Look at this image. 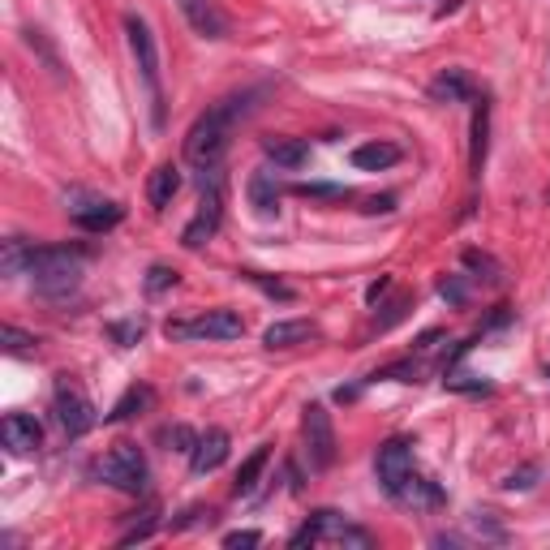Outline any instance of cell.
Wrapping results in <instances>:
<instances>
[{"label": "cell", "mask_w": 550, "mask_h": 550, "mask_svg": "<svg viewBox=\"0 0 550 550\" xmlns=\"http://www.w3.org/2000/svg\"><path fill=\"white\" fill-rule=\"evenodd\" d=\"M258 542H263V533H258V529H237V533H228V538H224V546H228V550L258 546Z\"/></svg>", "instance_id": "obj_34"}, {"label": "cell", "mask_w": 550, "mask_h": 550, "mask_svg": "<svg viewBox=\"0 0 550 550\" xmlns=\"http://www.w3.org/2000/svg\"><path fill=\"white\" fill-rule=\"evenodd\" d=\"M486 134H490V104L482 99V108L473 112V151H469L473 177H482V164H486Z\"/></svg>", "instance_id": "obj_23"}, {"label": "cell", "mask_w": 550, "mask_h": 550, "mask_svg": "<svg viewBox=\"0 0 550 550\" xmlns=\"http://www.w3.org/2000/svg\"><path fill=\"white\" fill-rule=\"evenodd\" d=\"M95 477L104 486H112V490H125V495H142L147 482H151V469H147V456H142L134 443H117L95 465Z\"/></svg>", "instance_id": "obj_4"}, {"label": "cell", "mask_w": 550, "mask_h": 550, "mask_svg": "<svg viewBox=\"0 0 550 550\" xmlns=\"http://www.w3.org/2000/svg\"><path fill=\"white\" fill-rule=\"evenodd\" d=\"M439 293H443L447 301H456V306H460V301H465V284H460V280H443V284H439Z\"/></svg>", "instance_id": "obj_35"}, {"label": "cell", "mask_w": 550, "mask_h": 550, "mask_svg": "<svg viewBox=\"0 0 550 550\" xmlns=\"http://www.w3.org/2000/svg\"><path fill=\"white\" fill-rule=\"evenodd\" d=\"M151 400H155V392H151V387H129V392H125L117 404H112V413L104 417V422H129V417H134V413H142Z\"/></svg>", "instance_id": "obj_24"}, {"label": "cell", "mask_w": 550, "mask_h": 550, "mask_svg": "<svg viewBox=\"0 0 550 550\" xmlns=\"http://www.w3.org/2000/svg\"><path fill=\"white\" fill-rule=\"evenodd\" d=\"M374 473H379V486L387 490V495H396L413 473V443L409 439H387L379 447V456H374Z\"/></svg>", "instance_id": "obj_10"}, {"label": "cell", "mask_w": 550, "mask_h": 550, "mask_svg": "<svg viewBox=\"0 0 550 550\" xmlns=\"http://www.w3.org/2000/svg\"><path fill=\"white\" fill-rule=\"evenodd\" d=\"M267 460H271V447H254V452L241 460V469H237V482H233V490H237V495H250V490L258 486V477H263Z\"/></svg>", "instance_id": "obj_22"}, {"label": "cell", "mask_w": 550, "mask_h": 550, "mask_svg": "<svg viewBox=\"0 0 550 550\" xmlns=\"http://www.w3.org/2000/svg\"><path fill=\"white\" fill-rule=\"evenodd\" d=\"M392 207H396V198H392V194H383V198H370V202H366V211H370V215L392 211Z\"/></svg>", "instance_id": "obj_36"}, {"label": "cell", "mask_w": 550, "mask_h": 550, "mask_svg": "<svg viewBox=\"0 0 550 550\" xmlns=\"http://www.w3.org/2000/svg\"><path fill=\"white\" fill-rule=\"evenodd\" d=\"M301 426H306L310 469H314V473L331 469V460H336V426H331V413L323 409V404H306V417H301Z\"/></svg>", "instance_id": "obj_9"}, {"label": "cell", "mask_w": 550, "mask_h": 550, "mask_svg": "<svg viewBox=\"0 0 550 550\" xmlns=\"http://www.w3.org/2000/svg\"><path fill=\"white\" fill-rule=\"evenodd\" d=\"M241 331L245 323L237 310H207L198 318H168L164 336L181 344V340H237Z\"/></svg>", "instance_id": "obj_6"}, {"label": "cell", "mask_w": 550, "mask_h": 550, "mask_svg": "<svg viewBox=\"0 0 550 550\" xmlns=\"http://www.w3.org/2000/svg\"><path fill=\"white\" fill-rule=\"evenodd\" d=\"M245 280L258 284V288H263V293H271V297H280V301H293V288L280 284V280H267V275H258V271H245Z\"/></svg>", "instance_id": "obj_31"}, {"label": "cell", "mask_w": 550, "mask_h": 550, "mask_svg": "<svg viewBox=\"0 0 550 550\" xmlns=\"http://www.w3.org/2000/svg\"><path fill=\"white\" fill-rule=\"evenodd\" d=\"M0 439H5V447L13 456H31L43 447V426L26 413H9L5 422H0Z\"/></svg>", "instance_id": "obj_12"}, {"label": "cell", "mask_w": 550, "mask_h": 550, "mask_svg": "<svg viewBox=\"0 0 550 550\" xmlns=\"http://www.w3.org/2000/svg\"><path fill=\"white\" fill-rule=\"evenodd\" d=\"M318 542H353V546H374V538L366 529H357V525H349L340 512H314L306 525H301L293 538H288V546H318Z\"/></svg>", "instance_id": "obj_7"}, {"label": "cell", "mask_w": 550, "mask_h": 550, "mask_svg": "<svg viewBox=\"0 0 550 550\" xmlns=\"http://www.w3.org/2000/svg\"><path fill=\"white\" fill-rule=\"evenodd\" d=\"M121 220H125L121 202H86V207L74 211V224L82 233H108V228H117Z\"/></svg>", "instance_id": "obj_15"}, {"label": "cell", "mask_w": 550, "mask_h": 550, "mask_svg": "<svg viewBox=\"0 0 550 550\" xmlns=\"http://www.w3.org/2000/svg\"><path fill=\"white\" fill-rule=\"evenodd\" d=\"M293 194L297 198H314V202H344V198H353L349 185H331V181H297Z\"/></svg>", "instance_id": "obj_25"}, {"label": "cell", "mask_w": 550, "mask_h": 550, "mask_svg": "<svg viewBox=\"0 0 550 550\" xmlns=\"http://www.w3.org/2000/svg\"><path fill=\"white\" fill-rule=\"evenodd\" d=\"M250 202H254L258 215H275V211H280V190H275V181H271L267 168H258L254 177H250Z\"/></svg>", "instance_id": "obj_21"}, {"label": "cell", "mask_w": 550, "mask_h": 550, "mask_svg": "<svg viewBox=\"0 0 550 550\" xmlns=\"http://www.w3.org/2000/svg\"><path fill=\"white\" fill-rule=\"evenodd\" d=\"M177 190H181V168H177V164H159V168L151 172V177H147V202H151L155 211L172 207Z\"/></svg>", "instance_id": "obj_16"}, {"label": "cell", "mask_w": 550, "mask_h": 550, "mask_svg": "<svg viewBox=\"0 0 550 550\" xmlns=\"http://www.w3.org/2000/svg\"><path fill=\"white\" fill-rule=\"evenodd\" d=\"M387 288H392V280H387V275H383V280H379V284H370V293H366V301H379V297L387 293Z\"/></svg>", "instance_id": "obj_37"}, {"label": "cell", "mask_w": 550, "mask_h": 550, "mask_svg": "<svg viewBox=\"0 0 550 550\" xmlns=\"http://www.w3.org/2000/svg\"><path fill=\"white\" fill-rule=\"evenodd\" d=\"M447 387H456V392H490V383L473 379V374H447Z\"/></svg>", "instance_id": "obj_33"}, {"label": "cell", "mask_w": 550, "mask_h": 550, "mask_svg": "<svg viewBox=\"0 0 550 550\" xmlns=\"http://www.w3.org/2000/svg\"><path fill=\"white\" fill-rule=\"evenodd\" d=\"M220 220H224V181H220V168H207L202 172V202H198V215L185 224L181 245L185 250H202L215 233H220Z\"/></svg>", "instance_id": "obj_5"}, {"label": "cell", "mask_w": 550, "mask_h": 550, "mask_svg": "<svg viewBox=\"0 0 550 550\" xmlns=\"http://www.w3.org/2000/svg\"><path fill=\"white\" fill-rule=\"evenodd\" d=\"M125 35H129V52H134L138 78L151 95V121L164 125V86H159V43L151 35V26L138 18V13H125Z\"/></svg>", "instance_id": "obj_3"}, {"label": "cell", "mask_w": 550, "mask_h": 550, "mask_svg": "<svg viewBox=\"0 0 550 550\" xmlns=\"http://www.w3.org/2000/svg\"><path fill=\"white\" fill-rule=\"evenodd\" d=\"M392 164H400L396 142H361V147L353 151V168H361V172H383Z\"/></svg>", "instance_id": "obj_20"}, {"label": "cell", "mask_w": 550, "mask_h": 550, "mask_svg": "<svg viewBox=\"0 0 550 550\" xmlns=\"http://www.w3.org/2000/svg\"><path fill=\"white\" fill-rule=\"evenodd\" d=\"M392 499H396V503H404V508H439V503H443V490L434 486L430 477H417V473H409V482H404Z\"/></svg>", "instance_id": "obj_18"}, {"label": "cell", "mask_w": 550, "mask_h": 550, "mask_svg": "<svg viewBox=\"0 0 550 550\" xmlns=\"http://www.w3.org/2000/svg\"><path fill=\"white\" fill-rule=\"evenodd\" d=\"M52 413H56V422H61V430L69 434V439H82V434L95 426V409H91V400H86L82 387H78V383H69V379L56 383Z\"/></svg>", "instance_id": "obj_8"}, {"label": "cell", "mask_w": 550, "mask_h": 550, "mask_svg": "<svg viewBox=\"0 0 550 550\" xmlns=\"http://www.w3.org/2000/svg\"><path fill=\"white\" fill-rule=\"evenodd\" d=\"M0 340H5V353H13V357H31L35 353V336H26V331H18V327H5L0 331Z\"/></svg>", "instance_id": "obj_28"}, {"label": "cell", "mask_w": 550, "mask_h": 550, "mask_svg": "<svg viewBox=\"0 0 550 550\" xmlns=\"http://www.w3.org/2000/svg\"><path fill=\"white\" fill-rule=\"evenodd\" d=\"M26 258H31V241L9 237L5 254H0V267H5V275H26Z\"/></svg>", "instance_id": "obj_26"}, {"label": "cell", "mask_w": 550, "mask_h": 550, "mask_svg": "<svg viewBox=\"0 0 550 550\" xmlns=\"http://www.w3.org/2000/svg\"><path fill=\"white\" fill-rule=\"evenodd\" d=\"M546 383H550V366H546Z\"/></svg>", "instance_id": "obj_38"}, {"label": "cell", "mask_w": 550, "mask_h": 550, "mask_svg": "<svg viewBox=\"0 0 550 550\" xmlns=\"http://www.w3.org/2000/svg\"><path fill=\"white\" fill-rule=\"evenodd\" d=\"M108 336L129 349V344H138V336H142V323H112V327H108Z\"/></svg>", "instance_id": "obj_32"}, {"label": "cell", "mask_w": 550, "mask_h": 550, "mask_svg": "<svg viewBox=\"0 0 550 550\" xmlns=\"http://www.w3.org/2000/svg\"><path fill=\"white\" fill-rule=\"evenodd\" d=\"M254 99H258V91H241V95H228L215 108L202 112V117L190 125V134H185V159L202 172L220 168V159L228 155V147H233V129L245 112L254 108Z\"/></svg>", "instance_id": "obj_1"}, {"label": "cell", "mask_w": 550, "mask_h": 550, "mask_svg": "<svg viewBox=\"0 0 550 550\" xmlns=\"http://www.w3.org/2000/svg\"><path fill=\"white\" fill-rule=\"evenodd\" d=\"M82 271H86L82 245H31V258H26V275H31L35 293L48 301L74 293L82 284Z\"/></svg>", "instance_id": "obj_2"}, {"label": "cell", "mask_w": 550, "mask_h": 550, "mask_svg": "<svg viewBox=\"0 0 550 550\" xmlns=\"http://www.w3.org/2000/svg\"><path fill=\"white\" fill-rule=\"evenodd\" d=\"M542 477V465H520L508 473V482H503V490H529L533 482Z\"/></svg>", "instance_id": "obj_29"}, {"label": "cell", "mask_w": 550, "mask_h": 550, "mask_svg": "<svg viewBox=\"0 0 550 550\" xmlns=\"http://www.w3.org/2000/svg\"><path fill=\"white\" fill-rule=\"evenodd\" d=\"M228 460V430H207L198 434L194 452H190V469L202 477V473H215Z\"/></svg>", "instance_id": "obj_13"}, {"label": "cell", "mask_w": 550, "mask_h": 550, "mask_svg": "<svg viewBox=\"0 0 550 550\" xmlns=\"http://www.w3.org/2000/svg\"><path fill=\"white\" fill-rule=\"evenodd\" d=\"M177 9L198 39H224L228 35V18L215 0H177Z\"/></svg>", "instance_id": "obj_11"}, {"label": "cell", "mask_w": 550, "mask_h": 550, "mask_svg": "<svg viewBox=\"0 0 550 550\" xmlns=\"http://www.w3.org/2000/svg\"><path fill=\"white\" fill-rule=\"evenodd\" d=\"M159 443H164L168 452H194L198 434L190 426H164V430H159Z\"/></svg>", "instance_id": "obj_27"}, {"label": "cell", "mask_w": 550, "mask_h": 550, "mask_svg": "<svg viewBox=\"0 0 550 550\" xmlns=\"http://www.w3.org/2000/svg\"><path fill=\"white\" fill-rule=\"evenodd\" d=\"M318 336V327L310 318H288V323H271L263 331V344L267 349H297V344H310Z\"/></svg>", "instance_id": "obj_14"}, {"label": "cell", "mask_w": 550, "mask_h": 550, "mask_svg": "<svg viewBox=\"0 0 550 550\" xmlns=\"http://www.w3.org/2000/svg\"><path fill=\"white\" fill-rule=\"evenodd\" d=\"M469 95H473V78L465 69H443V74L430 82L434 104H460V99H469Z\"/></svg>", "instance_id": "obj_17"}, {"label": "cell", "mask_w": 550, "mask_h": 550, "mask_svg": "<svg viewBox=\"0 0 550 550\" xmlns=\"http://www.w3.org/2000/svg\"><path fill=\"white\" fill-rule=\"evenodd\" d=\"M172 284H177V271H172V267L155 263V267L147 271V293H164V288H172Z\"/></svg>", "instance_id": "obj_30"}, {"label": "cell", "mask_w": 550, "mask_h": 550, "mask_svg": "<svg viewBox=\"0 0 550 550\" xmlns=\"http://www.w3.org/2000/svg\"><path fill=\"white\" fill-rule=\"evenodd\" d=\"M263 155L271 159L275 168H301V164H306V155H310V142L306 138H267Z\"/></svg>", "instance_id": "obj_19"}]
</instances>
